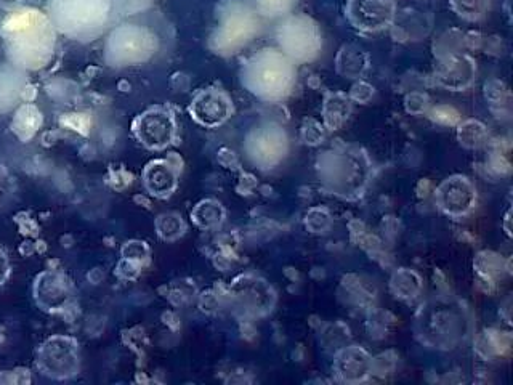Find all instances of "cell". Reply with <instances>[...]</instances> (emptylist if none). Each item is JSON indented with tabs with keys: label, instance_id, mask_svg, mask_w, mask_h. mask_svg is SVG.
I'll return each mask as SVG.
<instances>
[{
	"label": "cell",
	"instance_id": "44dd1931",
	"mask_svg": "<svg viewBox=\"0 0 513 385\" xmlns=\"http://www.w3.org/2000/svg\"><path fill=\"white\" fill-rule=\"evenodd\" d=\"M422 278L413 268H398L390 278V291L400 300H413L421 294Z\"/></svg>",
	"mask_w": 513,
	"mask_h": 385
},
{
	"label": "cell",
	"instance_id": "d6a6232c",
	"mask_svg": "<svg viewBox=\"0 0 513 385\" xmlns=\"http://www.w3.org/2000/svg\"><path fill=\"white\" fill-rule=\"evenodd\" d=\"M509 222H510V211L507 212V215H505V231H507V235L510 236Z\"/></svg>",
	"mask_w": 513,
	"mask_h": 385
},
{
	"label": "cell",
	"instance_id": "ffe728a7",
	"mask_svg": "<svg viewBox=\"0 0 513 385\" xmlns=\"http://www.w3.org/2000/svg\"><path fill=\"white\" fill-rule=\"evenodd\" d=\"M352 106V98L348 97L347 94L334 92V94L326 95L323 105V118L326 129L337 130L344 126L347 119L350 118V114H352Z\"/></svg>",
	"mask_w": 513,
	"mask_h": 385
},
{
	"label": "cell",
	"instance_id": "277c9868",
	"mask_svg": "<svg viewBox=\"0 0 513 385\" xmlns=\"http://www.w3.org/2000/svg\"><path fill=\"white\" fill-rule=\"evenodd\" d=\"M243 86L265 102H281L291 94L297 81L294 61L283 52L263 49L244 63Z\"/></svg>",
	"mask_w": 513,
	"mask_h": 385
},
{
	"label": "cell",
	"instance_id": "ba28073f",
	"mask_svg": "<svg viewBox=\"0 0 513 385\" xmlns=\"http://www.w3.org/2000/svg\"><path fill=\"white\" fill-rule=\"evenodd\" d=\"M259 31V21L249 10H231L223 13L219 29L212 37V47L222 55H233L243 49Z\"/></svg>",
	"mask_w": 513,
	"mask_h": 385
},
{
	"label": "cell",
	"instance_id": "1f68e13d",
	"mask_svg": "<svg viewBox=\"0 0 513 385\" xmlns=\"http://www.w3.org/2000/svg\"><path fill=\"white\" fill-rule=\"evenodd\" d=\"M10 265L5 252L0 249V284H4L9 278Z\"/></svg>",
	"mask_w": 513,
	"mask_h": 385
},
{
	"label": "cell",
	"instance_id": "9a60e30c",
	"mask_svg": "<svg viewBox=\"0 0 513 385\" xmlns=\"http://www.w3.org/2000/svg\"><path fill=\"white\" fill-rule=\"evenodd\" d=\"M233 294L243 302L247 310L257 315H267L276 304V292L270 284L257 276L243 275L233 284Z\"/></svg>",
	"mask_w": 513,
	"mask_h": 385
},
{
	"label": "cell",
	"instance_id": "30bf717a",
	"mask_svg": "<svg viewBox=\"0 0 513 385\" xmlns=\"http://www.w3.org/2000/svg\"><path fill=\"white\" fill-rule=\"evenodd\" d=\"M134 135L138 142L150 150H164L170 143H174L177 135V124L174 114L167 108L154 106L135 119Z\"/></svg>",
	"mask_w": 513,
	"mask_h": 385
},
{
	"label": "cell",
	"instance_id": "f1b7e54d",
	"mask_svg": "<svg viewBox=\"0 0 513 385\" xmlns=\"http://www.w3.org/2000/svg\"><path fill=\"white\" fill-rule=\"evenodd\" d=\"M302 140L307 145H320L324 140V127L315 119H308L302 129Z\"/></svg>",
	"mask_w": 513,
	"mask_h": 385
},
{
	"label": "cell",
	"instance_id": "8992f818",
	"mask_svg": "<svg viewBox=\"0 0 513 385\" xmlns=\"http://www.w3.org/2000/svg\"><path fill=\"white\" fill-rule=\"evenodd\" d=\"M289 150V138L286 130L278 124L267 122L255 127L246 138L247 156L252 163L263 171L273 169L287 156Z\"/></svg>",
	"mask_w": 513,
	"mask_h": 385
},
{
	"label": "cell",
	"instance_id": "5b68a950",
	"mask_svg": "<svg viewBox=\"0 0 513 385\" xmlns=\"http://www.w3.org/2000/svg\"><path fill=\"white\" fill-rule=\"evenodd\" d=\"M281 52L294 63H310L323 49L320 28L312 18L295 15L284 20L278 29Z\"/></svg>",
	"mask_w": 513,
	"mask_h": 385
},
{
	"label": "cell",
	"instance_id": "52a82bcc",
	"mask_svg": "<svg viewBox=\"0 0 513 385\" xmlns=\"http://www.w3.org/2000/svg\"><path fill=\"white\" fill-rule=\"evenodd\" d=\"M158 47L156 37L146 29L126 26L110 37L108 58L116 66L138 65L153 55Z\"/></svg>",
	"mask_w": 513,
	"mask_h": 385
},
{
	"label": "cell",
	"instance_id": "ac0fdd59",
	"mask_svg": "<svg viewBox=\"0 0 513 385\" xmlns=\"http://www.w3.org/2000/svg\"><path fill=\"white\" fill-rule=\"evenodd\" d=\"M475 77V65L469 57H454L441 66L438 81L441 86L453 90H464L470 86Z\"/></svg>",
	"mask_w": 513,
	"mask_h": 385
},
{
	"label": "cell",
	"instance_id": "8fae6325",
	"mask_svg": "<svg viewBox=\"0 0 513 385\" xmlns=\"http://www.w3.org/2000/svg\"><path fill=\"white\" fill-rule=\"evenodd\" d=\"M435 203L451 219H462L477 206V188L469 177L453 175L437 188Z\"/></svg>",
	"mask_w": 513,
	"mask_h": 385
},
{
	"label": "cell",
	"instance_id": "3957f363",
	"mask_svg": "<svg viewBox=\"0 0 513 385\" xmlns=\"http://www.w3.org/2000/svg\"><path fill=\"white\" fill-rule=\"evenodd\" d=\"M318 177L329 195L356 201L363 198L371 180V161L360 148L342 146L318 158Z\"/></svg>",
	"mask_w": 513,
	"mask_h": 385
},
{
	"label": "cell",
	"instance_id": "7a4b0ae2",
	"mask_svg": "<svg viewBox=\"0 0 513 385\" xmlns=\"http://www.w3.org/2000/svg\"><path fill=\"white\" fill-rule=\"evenodd\" d=\"M7 49L12 60L26 68H41L52 55V25L36 10L13 13L2 25Z\"/></svg>",
	"mask_w": 513,
	"mask_h": 385
},
{
	"label": "cell",
	"instance_id": "9c48e42d",
	"mask_svg": "<svg viewBox=\"0 0 513 385\" xmlns=\"http://www.w3.org/2000/svg\"><path fill=\"white\" fill-rule=\"evenodd\" d=\"M37 366L52 379H69L79 371L77 342L71 337L55 336L42 345Z\"/></svg>",
	"mask_w": 513,
	"mask_h": 385
},
{
	"label": "cell",
	"instance_id": "6da1fadb",
	"mask_svg": "<svg viewBox=\"0 0 513 385\" xmlns=\"http://www.w3.org/2000/svg\"><path fill=\"white\" fill-rule=\"evenodd\" d=\"M472 333L469 308L451 294L425 300L414 317V334L427 349L451 352L469 341Z\"/></svg>",
	"mask_w": 513,
	"mask_h": 385
},
{
	"label": "cell",
	"instance_id": "83f0119b",
	"mask_svg": "<svg viewBox=\"0 0 513 385\" xmlns=\"http://www.w3.org/2000/svg\"><path fill=\"white\" fill-rule=\"evenodd\" d=\"M124 259L134 260L137 264H145L150 259V249L142 241H132L127 243L126 248L122 249Z\"/></svg>",
	"mask_w": 513,
	"mask_h": 385
},
{
	"label": "cell",
	"instance_id": "4dcf8cb0",
	"mask_svg": "<svg viewBox=\"0 0 513 385\" xmlns=\"http://www.w3.org/2000/svg\"><path fill=\"white\" fill-rule=\"evenodd\" d=\"M374 95V87L369 86L366 82H358L352 89V94L348 97L352 98V102L368 103Z\"/></svg>",
	"mask_w": 513,
	"mask_h": 385
},
{
	"label": "cell",
	"instance_id": "d4e9b609",
	"mask_svg": "<svg viewBox=\"0 0 513 385\" xmlns=\"http://www.w3.org/2000/svg\"><path fill=\"white\" fill-rule=\"evenodd\" d=\"M457 137L465 148H478L485 143L486 127L481 122L470 119L459 126Z\"/></svg>",
	"mask_w": 513,
	"mask_h": 385
},
{
	"label": "cell",
	"instance_id": "2e32d148",
	"mask_svg": "<svg viewBox=\"0 0 513 385\" xmlns=\"http://www.w3.org/2000/svg\"><path fill=\"white\" fill-rule=\"evenodd\" d=\"M34 294H36L37 304L49 312L63 310L71 296L65 276L52 272L44 273L37 278Z\"/></svg>",
	"mask_w": 513,
	"mask_h": 385
},
{
	"label": "cell",
	"instance_id": "f546056e",
	"mask_svg": "<svg viewBox=\"0 0 513 385\" xmlns=\"http://www.w3.org/2000/svg\"><path fill=\"white\" fill-rule=\"evenodd\" d=\"M429 108V98L424 94H411L406 97V110L411 114H422Z\"/></svg>",
	"mask_w": 513,
	"mask_h": 385
},
{
	"label": "cell",
	"instance_id": "e0dca14e",
	"mask_svg": "<svg viewBox=\"0 0 513 385\" xmlns=\"http://www.w3.org/2000/svg\"><path fill=\"white\" fill-rule=\"evenodd\" d=\"M143 182L150 195L166 199L174 195L178 185V169L166 159H158L146 166Z\"/></svg>",
	"mask_w": 513,
	"mask_h": 385
},
{
	"label": "cell",
	"instance_id": "484cf974",
	"mask_svg": "<svg viewBox=\"0 0 513 385\" xmlns=\"http://www.w3.org/2000/svg\"><path fill=\"white\" fill-rule=\"evenodd\" d=\"M454 12L464 20L477 21L485 17L489 0H451Z\"/></svg>",
	"mask_w": 513,
	"mask_h": 385
},
{
	"label": "cell",
	"instance_id": "603a6c76",
	"mask_svg": "<svg viewBox=\"0 0 513 385\" xmlns=\"http://www.w3.org/2000/svg\"><path fill=\"white\" fill-rule=\"evenodd\" d=\"M156 231L162 240L172 243L185 235L186 223L177 212H167L156 219Z\"/></svg>",
	"mask_w": 513,
	"mask_h": 385
},
{
	"label": "cell",
	"instance_id": "4316f807",
	"mask_svg": "<svg viewBox=\"0 0 513 385\" xmlns=\"http://www.w3.org/2000/svg\"><path fill=\"white\" fill-rule=\"evenodd\" d=\"M305 227L313 235H323L332 227V215L326 207H313L305 215Z\"/></svg>",
	"mask_w": 513,
	"mask_h": 385
},
{
	"label": "cell",
	"instance_id": "7402d4cb",
	"mask_svg": "<svg viewBox=\"0 0 513 385\" xmlns=\"http://www.w3.org/2000/svg\"><path fill=\"white\" fill-rule=\"evenodd\" d=\"M191 219L201 230H214L225 220V209L215 199H204L191 212Z\"/></svg>",
	"mask_w": 513,
	"mask_h": 385
},
{
	"label": "cell",
	"instance_id": "5bb4252c",
	"mask_svg": "<svg viewBox=\"0 0 513 385\" xmlns=\"http://www.w3.org/2000/svg\"><path fill=\"white\" fill-rule=\"evenodd\" d=\"M334 373L345 384H360L374 373V358L360 345H348L336 353Z\"/></svg>",
	"mask_w": 513,
	"mask_h": 385
},
{
	"label": "cell",
	"instance_id": "cb8c5ba5",
	"mask_svg": "<svg viewBox=\"0 0 513 385\" xmlns=\"http://www.w3.org/2000/svg\"><path fill=\"white\" fill-rule=\"evenodd\" d=\"M41 124V114L34 106H23L15 118V132L21 138H28L36 134L37 127Z\"/></svg>",
	"mask_w": 513,
	"mask_h": 385
},
{
	"label": "cell",
	"instance_id": "7c38bea8",
	"mask_svg": "<svg viewBox=\"0 0 513 385\" xmlns=\"http://www.w3.org/2000/svg\"><path fill=\"white\" fill-rule=\"evenodd\" d=\"M345 12L361 33H379L395 20L396 0H348Z\"/></svg>",
	"mask_w": 513,
	"mask_h": 385
},
{
	"label": "cell",
	"instance_id": "4fadbf2b",
	"mask_svg": "<svg viewBox=\"0 0 513 385\" xmlns=\"http://www.w3.org/2000/svg\"><path fill=\"white\" fill-rule=\"evenodd\" d=\"M233 113L235 106L231 98L220 89L201 90L190 105L191 118L207 129L222 126Z\"/></svg>",
	"mask_w": 513,
	"mask_h": 385
},
{
	"label": "cell",
	"instance_id": "d6986e66",
	"mask_svg": "<svg viewBox=\"0 0 513 385\" xmlns=\"http://www.w3.org/2000/svg\"><path fill=\"white\" fill-rule=\"evenodd\" d=\"M369 69L368 53L358 45H344L337 55V73L348 79H360Z\"/></svg>",
	"mask_w": 513,
	"mask_h": 385
}]
</instances>
